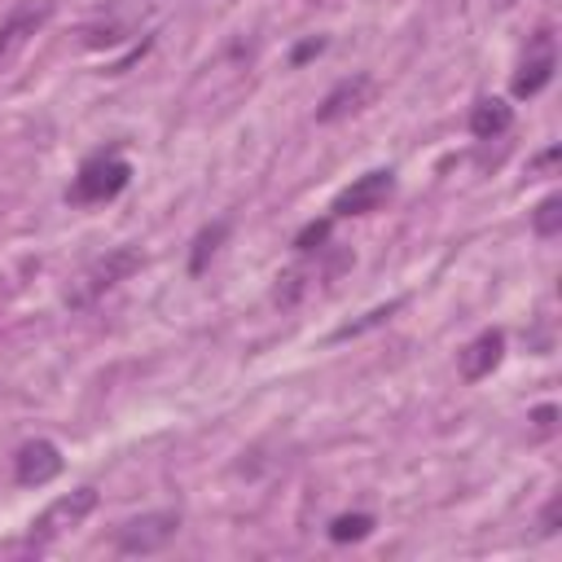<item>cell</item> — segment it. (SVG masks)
Here are the masks:
<instances>
[{"label":"cell","mask_w":562,"mask_h":562,"mask_svg":"<svg viewBox=\"0 0 562 562\" xmlns=\"http://www.w3.org/2000/svg\"><path fill=\"white\" fill-rule=\"evenodd\" d=\"M97 509V487H75V492H66V496H57L35 522H31V544L35 549H44V544H53L57 536H66V531H75L88 514Z\"/></svg>","instance_id":"1"},{"label":"cell","mask_w":562,"mask_h":562,"mask_svg":"<svg viewBox=\"0 0 562 562\" xmlns=\"http://www.w3.org/2000/svg\"><path fill=\"white\" fill-rule=\"evenodd\" d=\"M127 180H132L127 158H119V154H97V158H88V162L79 167V176H75V184H70V198H75V202H110V198H119V193L127 189Z\"/></svg>","instance_id":"2"},{"label":"cell","mask_w":562,"mask_h":562,"mask_svg":"<svg viewBox=\"0 0 562 562\" xmlns=\"http://www.w3.org/2000/svg\"><path fill=\"white\" fill-rule=\"evenodd\" d=\"M176 531H180V514L176 509H154V514H140V518H127L114 531V549L119 553H158L167 540H176Z\"/></svg>","instance_id":"3"},{"label":"cell","mask_w":562,"mask_h":562,"mask_svg":"<svg viewBox=\"0 0 562 562\" xmlns=\"http://www.w3.org/2000/svg\"><path fill=\"white\" fill-rule=\"evenodd\" d=\"M53 13H57V0H22V4H13L0 18V66H9L31 44V35L44 31V22Z\"/></svg>","instance_id":"4"},{"label":"cell","mask_w":562,"mask_h":562,"mask_svg":"<svg viewBox=\"0 0 562 562\" xmlns=\"http://www.w3.org/2000/svg\"><path fill=\"white\" fill-rule=\"evenodd\" d=\"M140 268V250H132V246H114V250H105L83 277H79V285H75V294H70V303H92L97 294H105L110 285H119L123 277H132Z\"/></svg>","instance_id":"5"},{"label":"cell","mask_w":562,"mask_h":562,"mask_svg":"<svg viewBox=\"0 0 562 562\" xmlns=\"http://www.w3.org/2000/svg\"><path fill=\"white\" fill-rule=\"evenodd\" d=\"M391 189H395V176H391L386 167L364 171V176H356V180L338 193L334 215H369V211H378V206L391 198Z\"/></svg>","instance_id":"6"},{"label":"cell","mask_w":562,"mask_h":562,"mask_svg":"<svg viewBox=\"0 0 562 562\" xmlns=\"http://www.w3.org/2000/svg\"><path fill=\"white\" fill-rule=\"evenodd\" d=\"M369 101H373V79H369V75H347V79L334 83V88L325 92V101L316 105V123H338V119L364 110Z\"/></svg>","instance_id":"7"},{"label":"cell","mask_w":562,"mask_h":562,"mask_svg":"<svg viewBox=\"0 0 562 562\" xmlns=\"http://www.w3.org/2000/svg\"><path fill=\"white\" fill-rule=\"evenodd\" d=\"M57 474H61V452H57V443L31 439V443L18 448V457H13V479H18L22 487H40V483H48V479H57Z\"/></svg>","instance_id":"8"},{"label":"cell","mask_w":562,"mask_h":562,"mask_svg":"<svg viewBox=\"0 0 562 562\" xmlns=\"http://www.w3.org/2000/svg\"><path fill=\"white\" fill-rule=\"evenodd\" d=\"M501 351H505V334L501 329H483L479 338H470L465 342V351H461V378L465 382H479V378H487L496 364H501Z\"/></svg>","instance_id":"9"},{"label":"cell","mask_w":562,"mask_h":562,"mask_svg":"<svg viewBox=\"0 0 562 562\" xmlns=\"http://www.w3.org/2000/svg\"><path fill=\"white\" fill-rule=\"evenodd\" d=\"M549 79H553V40L540 31V35H536V48L527 53V61H522L518 75H514V97H536Z\"/></svg>","instance_id":"10"},{"label":"cell","mask_w":562,"mask_h":562,"mask_svg":"<svg viewBox=\"0 0 562 562\" xmlns=\"http://www.w3.org/2000/svg\"><path fill=\"white\" fill-rule=\"evenodd\" d=\"M509 123H514V110H509L501 97H483V101L470 110V132H474L479 140H496Z\"/></svg>","instance_id":"11"},{"label":"cell","mask_w":562,"mask_h":562,"mask_svg":"<svg viewBox=\"0 0 562 562\" xmlns=\"http://www.w3.org/2000/svg\"><path fill=\"white\" fill-rule=\"evenodd\" d=\"M228 237V224L220 220V224H211V228H202L198 237H193V255H189V272L198 277V272H206V263L215 259V250H220V241Z\"/></svg>","instance_id":"12"},{"label":"cell","mask_w":562,"mask_h":562,"mask_svg":"<svg viewBox=\"0 0 562 562\" xmlns=\"http://www.w3.org/2000/svg\"><path fill=\"white\" fill-rule=\"evenodd\" d=\"M369 531H373V518H369V514H338V518L329 522V540H338V544L364 540Z\"/></svg>","instance_id":"13"},{"label":"cell","mask_w":562,"mask_h":562,"mask_svg":"<svg viewBox=\"0 0 562 562\" xmlns=\"http://www.w3.org/2000/svg\"><path fill=\"white\" fill-rule=\"evenodd\" d=\"M531 228H536L540 237H558V233H562V198H558V193H549V198L536 206Z\"/></svg>","instance_id":"14"},{"label":"cell","mask_w":562,"mask_h":562,"mask_svg":"<svg viewBox=\"0 0 562 562\" xmlns=\"http://www.w3.org/2000/svg\"><path fill=\"white\" fill-rule=\"evenodd\" d=\"M395 307H400V303H386V307H373V312H369L364 321H356V325H342V329H334V338H356V334H364L369 325H382V321H386V316H391Z\"/></svg>","instance_id":"15"},{"label":"cell","mask_w":562,"mask_h":562,"mask_svg":"<svg viewBox=\"0 0 562 562\" xmlns=\"http://www.w3.org/2000/svg\"><path fill=\"white\" fill-rule=\"evenodd\" d=\"M325 237H329V220H312V224L294 237V246H299V250H316Z\"/></svg>","instance_id":"16"},{"label":"cell","mask_w":562,"mask_h":562,"mask_svg":"<svg viewBox=\"0 0 562 562\" xmlns=\"http://www.w3.org/2000/svg\"><path fill=\"white\" fill-rule=\"evenodd\" d=\"M531 426H536V435H553V426H558V408H553V404H540V408L531 413Z\"/></svg>","instance_id":"17"},{"label":"cell","mask_w":562,"mask_h":562,"mask_svg":"<svg viewBox=\"0 0 562 562\" xmlns=\"http://www.w3.org/2000/svg\"><path fill=\"white\" fill-rule=\"evenodd\" d=\"M316 53H325V35H312V40H303V44L290 53V61H294V66H303V61H307V57H316Z\"/></svg>","instance_id":"18"},{"label":"cell","mask_w":562,"mask_h":562,"mask_svg":"<svg viewBox=\"0 0 562 562\" xmlns=\"http://www.w3.org/2000/svg\"><path fill=\"white\" fill-rule=\"evenodd\" d=\"M553 162H558V149H544V154H540V158H536L531 167H536V171H549Z\"/></svg>","instance_id":"19"},{"label":"cell","mask_w":562,"mask_h":562,"mask_svg":"<svg viewBox=\"0 0 562 562\" xmlns=\"http://www.w3.org/2000/svg\"><path fill=\"white\" fill-rule=\"evenodd\" d=\"M553 522H558V501H549V509H544V531H553Z\"/></svg>","instance_id":"20"},{"label":"cell","mask_w":562,"mask_h":562,"mask_svg":"<svg viewBox=\"0 0 562 562\" xmlns=\"http://www.w3.org/2000/svg\"><path fill=\"white\" fill-rule=\"evenodd\" d=\"M492 4H496V9H509V4H514V0H492Z\"/></svg>","instance_id":"21"}]
</instances>
